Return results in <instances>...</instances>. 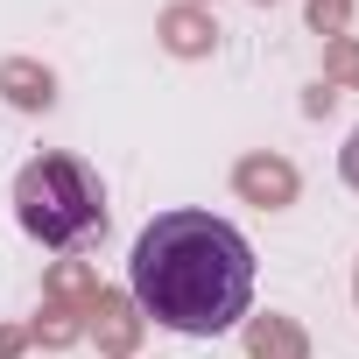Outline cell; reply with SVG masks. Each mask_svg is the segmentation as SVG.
Returning a JSON list of instances; mask_svg holds the SVG:
<instances>
[{
  "instance_id": "7a4b0ae2",
  "label": "cell",
  "mask_w": 359,
  "mask_h": 359,
  "mask_svg": "<svg viewBox=\"0 0 359 359\" xmlns=\"http://www.w3.org/2000/svg\"><path fill=\"white\" fill-rule=\"evenodd\" d=\"M15 219H22V233L43 240V247H78V240L106 219L99 176H92L78 155H36V162L15 176Z\"/></svg>"
},
{
  "instance_id": "6da1fadb",
  "label": "cell",
  "mask_w": 359,
  "mask_h": 359,
  "mask_svg": "<svg viewBox=\"0 0 359 359\" xmlns=\"http://www.w3.org/2000/svg\"><path fill=\"white\" fill-rule=\"evenodd\" d=\"M134 303L184 338H226L254 310V247L219 212H162L127 254Z\"/></svg>"
}]
</instances>
